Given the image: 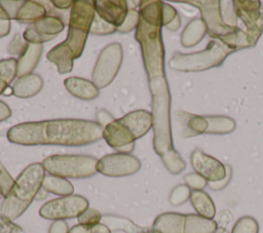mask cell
Here are the masks:
<instances>
[{
    "label": "cell",
    "instance_id": "cell-12",
    "mask_svg": "<svg viewBox=\"0 0 263 233\" xmlns=\"http://www.w3.org/2000/svg\"><path fill=\"white\" fill-rule=\"evenodd\" d=\"M88 200L77 194L63 196L45 202L39 209V216L50 221H65L78 218L89 206Z\"/></svg>",
    "mask_w": 263,
    "mask_h": 233
},
{
    "label": "cell",
    "instance_id": "cell-20",
    "mask_svg": "<svg viewBox=\"0 0 263 233\" xmlns=\"http://www.w3.org/2000/svg\"><path fill=\"white\" fill-rule=\"evenodd\" d=\"M43 51L42 44L28 43L25 51L17 59L16 76L18 78L32 74L37 67Z\"/></svg>",
    "mask_w": 263,
    "mask_h": 233
},
{
    "label": "cell",
    "instance_id": "cell-26",
    "mask_svg": "<svg viewBox=\"0 0 263 233\" xmlns=\"http://www.w3.org/2000/svg\"><path fill=\"white\" fill-rule=\"evenodd\" d=\"M208 121V129L205 133L208 134H227L232 132L236 123L233 118L224 115H210L203 116Z\"/></svg>",
    "mask_w": 263,
    "mask_h": 233
},
{
    "label": "cell",
    "instance_id": "cell-28",
    "mask_svg": "<svg viewBox=\"0 0 263 233\" xmlns=\"http://www.w3.org/2000/svg\"><path fill=\"white\" fill-rule=\"evenodd\" d=\"M17 60L13 57L0 60V95L9 87L16 76Z\"/></svg>",
    "mask_w": 263,
    "mask_h": 233
},
{
    "label": "cell",
    "instance_id": "cell-37",
    "mask_svg": "<svg viewBox=\"0 0 263 233\" xmlns=\"http://www.w3.org/2000/svg\"><path fill=\"white\" fill-rule=\"evenodd\" d=\"M184 182L185 184L193 190H202L203 188H205L209 184V182L202 178L201 176H199L196 172H190L184 176Z\"/></svg>",
    "mask_w": 263,
    "mask_h": 233
},
{
    "label": "cell",
    "instance_id": "cell-17",
    "mask_svg": "<svg viewBox=\"0 0 263 233\" xmlns=\"http://www.w3.org/2000/svg\"><path fill=\"white\" fill-rule=\"evenodd\" d=\"M92 2L96 14L116 28L123 24L129 10L125 0H96Z\"/></svg>",
    "mask_w": 263,
    "mask_h": 233
},
{
    "label": "cell",
    "instance_id": "cell-16",
    "mask_svg": "<svg viewBox=\"0 0 263 233\" xmlns=\"http://www.w3.org/2000/svg\"><path fill=\"white\" fill-rule=\"evenodd\" d=\"M190 163L196 173L210 182H219L226 176V167L217 158L195 149L190 155Z\"/></svg>",
    "mask_w": 263,
    "mask_h": 233
},
{
    "label": "cell",
    "instance_id": "cell-4",
    "mask_svg": "<svg viewBox=\"0 0 263 233\" xmlns=\"http://www.w3.org/2000/svg\"><path fill=\"white\" fill-rule=\"evenodd\" d=\"M95 15L92 1L76 0L74 2L70 11L66 40L53 46L46 54V59L55 65L60 74L70 73L73 70L74 60L81 56Z\"/></svg>",
    "mask_w": 263,
    "mask_h": 233
},
{
    "label": "cell",
    "instance_id": "cell-21",
    "mask_svg": "<svg viewBox=\"0 0 263 233\" xmlns=\"http://www.w3.org/2000/svg\"><path fill=\"white\" fill-rule=\"evenodd\" d=\"M42 87V77L36 73H32L18 78L12 86V91L13 95H15L16 98L29 99L39 93Z\"/></svg>",
    "mask_w": 263,
    "mask_h": 233
},
{
    "label": "cell",
    "instance_id": "cell-24",
    "mask_svg": "<svg viewBox=\"0 0 263 233\" xmlns=\"http://www.w3.org/2000/svg\"><path fill=\"white\" fill-rule=\"evenodd\" d=\"M190 202L197 215L205 219H214L216 215V206L206 192H204L203 190L191 191Z\"/></svg>",
    "mask_w": 263,
    "mask_h": 233
},
{
    "label": "cell",
    "instance_id": "cell-8",
    "mask_svg": "<svg viewBox=\"0 0 263 233\" xmlns=\"http://www.w3.org/2000/svg\"><path fill=\"white\" fill-rule=\"evenodd\" d=\"M98 159L82 154H57L42 161L43 168L49 174L65 179H85L95 176Z\"/></svg>",
    "mask_w": 263,
    "mask_h": 233
},
{
    "label": "cell",
    "instance_id": "cell-35",
    "mask_svg": "<svg viewBox=\"0 0 263 233\" xmlns=\"http://www.w3.org/2000/svg\"><path fill=\"white\" fill-rule=\"evenodd\" d=\"M102 213L92 207H88L85 209L80 216H78V224L80 225H96L101 223Z\"/></svg>",
    "mask_w": 263,
    "mask_h": 233
},
{
    "label": "cell",
    "instance_id": "cell-51",
    "mask_svg": "<svg viewBox=\"0 0 263 233\" xmlns=\"http://www.w3.org/2000/svg\"><path fill=\"white\" fill-rule=\"evenodd\" d=\"M141 233H157L156 231H154L153 229H151V230H149V229H146L145 231H143V232H141Z\"/></svg>",
    "mask_w": 263,
    "mask_h": 233
},
{
    "label": "cell",
    "instance_id": "cell-19",
    "mask_svg": "<svg viewBox=\"0 0 263 233\" xmlns=\"http://www.w3.org/2000/svg\"><path fill=\"white\" fill-rule=\"evenodd\" d=\"M64 85L69 93L79 100L91 101L97 99L100 94V89L95 83L82 77H68L64 80Z\"/></svg>",
    "mask_w": 263,
    "mask_h": 233
},
{
    "label": "cell",
    "instance_id": "cell-3",
    "mask_svg": "<svg viewBox=\"0 0 263 233\" xmlns=\"http://www.w3.org/2000/svg\"><path fill=\"white\" fill-rule=\"evenodd\" d=\"M162 1L144 0L139 3L140 21L135 38L140 44L148 80L165 77L162 41Z\"/></svg>",
    "mask_w": 263,
    "mask_h": 233
},
{
    "label": "cell",
    "instance_id": "cell-15",
    "mask_svg": "<svg viewBox=\"0 0 263 233\" xmlns=\"http://www.w3.org/2000/svg\"><path fill=\"white\" fill-rule=\"evenodd\" d=\"M65 29V23L59 15L47 14L31 24L23 33L27 43L43 44L50 41Z\"/></svg>",
    "mask_w": 263,
    "mask_h": 233
},
{
    "label": "cell",
    "instance_id": "cell-31",
    "mask_svg": "<svg viewBox=\"0 0 263 233\" xmlns=\"http://www.w3.org/2000/svg\"><path fill=\"white\" fill-rule=\"evenodd\" d=\"M191 189L186 184L176 186L170 194V202L174 206H179L190 199Z\"/></svg>",
    "mask_w": 263,
    "mask_h": 233
},
{
    "label": "cell",
    "instance_id": "cell-36",
    "mask_svg": "<svg viewBox=\"0 0 263 233\" xmlns=\"http://www.w3.org/2000/svg\"><path fill=\"white\" fill-rule=\"evenodd\" d=\"M27 45H28V43L23 38V35L16 33L13 36V38L11 39V41L9 42L8 47H7V51L11 55L20 56L25 51Z\"/></svg>",
    "mask_w": 263,
    "mask_h": 233
},
{
    "label": "cell",
    "instance_id": "cell-34",
    "mask_svg": "<svg viewBox=\"0 0 263 233\" xmlns=\"http://www.w3.org/2000/svg\"><path fill=\"white\" fill-rule=\"evenodd\" d=\"M68 233H112V232L106 225L99 223L96 225L78 224L70 228Z\"/></svg>",
    "mask_w": 263,
    "mask_h": 233
},
{
    "label": "cell",
    "instance_id": "cell-23",
    "mask_svg": "<svg viewBox=\"0 0 263 233\" xmlns=\"http://www.w3.org/2000/svg\"><path fill=\"white\" fill-rule=\"evenodd\" d=\"M45 15H47V10L42 3L31 0L23 1L14 15V21L22 24H33Z\"/></svg>",
    "mask_w": 263,
    "mask_h": 233
},
{
    "label": "cell",
    "instance_id": "cell-43",
    "mask_svg": "<svg viewBox=\"0 0 263 233\" xmlns=\"http://www.w3.org/2000/svg\"><path fill=\"white\" fill-rule=\"evenodd\" d=\"M96 118H97V122L103 127L105 128L108 124H110L113 120H115V118L105 109H101L97 112L96 114Z\"/></svg>",
    "mask_w": 263,
    "mask_h": 233
},
{
    "label": "cell",
    "instance_id": "cell-29",
    "mask_svg": "<svg viewBox=\"0 0 263 233\" xmlns=\"http://www.w3.org/2000/svg\"><path fill=\"white\" fill-rule=\"evenodd\" d=\"M231 233H259V224L255 218L243 216L235 222Z\"/></svg>",
    "mask_w": 263,
    "mask_h": 233
},
{
    "label": "cell",
    "instance_id": "cell-41",
    "mask_svg": "<svg viewBox=\"0 0 263 233\" xmlns=\"http://www.w3.org/2000/svg\"><path fill=\"white\" fill-rule=\"evenodd\" d=\"M225 167H226V176H225V178H224L223 180H221V181H219V182H210V183L208 184L209 187H210L212 190H214V191H220V190L224 189V188L230 183L231 178H232V168H231V166L228 165V164H226Z\"/></svg>",
    "mask_w": 263,
    "mask_h": 233
},
{
    "label": "cell",
    "instance_id": "cell-14",
    "mask_svg": "<svg viewBox=\"0 0 263 233\" xmlns=\"http://www.w3.org/2000/svg\"><path fill=\"white\" fill-rule=\"evenodd\" d=\"M141 168V161L132 154L112 153L98 160L97 170L103 176L121 178L132 176Z\"/></svg>",
    "mask_w": 263,
    "mask_h": 233
},
{
    "label": "cell",
    "instance_id": "cell-2",
    "mask_svg": "<svg viewBox=\"0 0 263 233\" xmlns=\"http://www.w3.org/2000/svg\"><path fill=\"white\" fill-rule=\"evenodd\" d=\"M151 93L153 148L172 174L186 168V162L174 148L171 126V92L166 77L148 80Z\"/></svg>",
    "mask_w": 263,
    "mask_h": 233
},
{
    "label": "cell",
    "instance_id": "cell-22",
    "mask_svg": "<svg viewBox=\"0 0 263 233\" xmlns=\"http://www.w3.org/2000/svg\"><path fill=\"white\" fill-rule=\"evenodd\" d=\"M206 33L208 30L204 22L199 17H195L191 20L182 31L180 42L185 48L193 47L203 39Z\"/></svg>",
    "mask_w": 263,
    "mask_h": 233
},
{
    "label": "cell",
    "instance_id": "cell-50",
    "mask_svg": "<svg viewBox=\"0 0 263 233\" xmlns=\"http://www.w3.org/2000/svg\"><path fill=\"white\" fill-rule=\"evenodd\" d=\"M215 233H229L225 228H222V227H218V229L216 230Z\"/></svg>",
    "mask_w": 263,
    "mask_h": 233
},
{
    "label": "cell",
    "instance_id": "cell-13",
    "mask_svg": "<svg viewBox=\"0 0 263 233\" xmlns=\"http://www.w3.org/2000/svg\"><path fill=\"white\" fill-rule=\"evenodd\" d=\"M236 16L243 23L251 47L257 44L263 33V14L260 11L261 2L258 0H234Z\"/></svg>",
    "mask_w": 263,
    "mask_h": 233
},
{
    "label": "cell",
    "instance_id": "cell-18",
    "mask_svg": "<svg viewBox=\"0 0 263 233\" xmlns=\"http://www.w3.org/2000/svg\"><path fill=\"white\" fill-rule=\"evenodd\" d=\"M175 118L182 138L196 137L205 133L208 129V121L203 116L185 111H177Z\"/></svg>",
    "mask_w": 263,
    "mask_h": 233
},
{
    "label": "cell",
    "instance_id": "cell-5",
    "mask_svg": "<svg viewBox=\"0 0 263 233\" xmlns=\"http://www.w3.org/2000/svg\"><path fill=\"white\" fill-rule=\"evenodd\" d=\"M44 177L45 169L42 163L28 165L14 180L13 186L5 196L0 207L1 217L11 222L21 217L42 188Z\"/></svg>",
    "mask_w": 263,
    "mask_h": 233
},
{
    "label": "cell",
    "instance_id": "cell-46",
    "mask_svg": "<svg viewBox=\"0 0 263 233\" xmlns=\"http://www.w3.org/2000/svg\"><path fill=\"white\" fill-rule=\"evenodd\" d=\"M12 112L9 106L0 100V122L7 120L11 116Z\"/></svg>",
    "mask_w": 263,
    "mask_h": 233
},
{
    "label": "cell",
    "instance_id": "cell-47",
    "mask_svg": "<svg viewBox=\"0 0 263 233\" xmlns=\"http://www.w3.org/2000/svg\"><path fill=\"white\" fill-rule=\"evenodd\" d=\"M74 2L75 1H73V0H52L51 4L53 7L58 8V9L66 10V9L72 8Z\"/></svg>",
    "mask_w": 263,
    "mask_h": 233
},
{
    "label": "cell",
    "instance_id": "cell-45",
    "mask_svg": "<svg viewBox=\"0 0 263 233\" xmlns=\"http://www.w3.org/2000/svg\"><path fill=\"white\" fill-rule=\"evenodd\" d=\"M69 227L65 221H53L48 229V233H68Z\"/></svg>",
    "mask_w": 263,
    "mask_h": 233
},
{
    "label": "cell",
    "instance_id": "cell-44",
    "mask_svg": "<svg viewBox=\"0 0 263 233\" xmlns=\"http://www.w3.org/2000/svg\"><path fill=\"white\" fill-rule=\"evenodd\" d=\"M0 3L7 12L10 20H14V15L23 1H0Z\"/></svg>",
    "mask_w": 263,
    "mask_h": 233
},
{
    "label": "cell",
    "instance_id": "cell-39",
    "mask_svg": "<svg viewBox=\"0 0 263 233\" xmlns=\"http://www.w3.org/2000/svg\"><path fill=\"white\" fill-rule=\"evenodd\" d=\"M11 20L0 3V38L7 36L10 33Z\"/></svg>",
    "mask_w": 263,
    "mask_h": 233
},
{
    "label": "cell",
    "instance_id": "cell-42",
    "mask_svg": "<svg viewBox=\"0 0 263 233\" xmlns=\"http://www.w3.org/2000/svg\"><path fill=\"white\" fill-rule=\"evenodd\" d=\"M0 233H24L22 227L0 217Z\"/></svg>",
    "mask_w": 263,
    "mask_h": 233
},
{
    "label": "cell",
    "instance_id": "cell-33",
    "mask_svg": "<svg viewBox=\"0 0 263 233\" xmlns=\"http://www.w3.org/2000/svg\"><path fill=\"white\" fill-rule=\"evenodd\" d=\"M140 21V15H139V11L135 8H130L128 10V13L123 22V24L117 28V31L121 34H126L129 33L130 31L137 29L138 24Z\"/></svg>",
    "mask_w": 263,
    "mask_h": 233
},
{
    "label": "cell",
    "instance_id": "cell-49",
    "mask_svg": "<svg viewBox=\"0 0 263 233\" xmlns=\"http://www.w3.org/2000/svg\"><path fill=\"white\" fill-rule=\"evenodd\" d=\"M5 96H9V95H12L13 94V91H12V87H8L5 91H4V93H3Z\"/></svg>",
    "mask_w": 263,
    "mask_h": 233
},
{
    "label": "cell",
    "instance_id": "cell-27",
    "mask_svg": "<svg viewBox=\"0 0 263 233\" xmlns=\"http://www.w3.org/2000/svg\"><path fill=\"white\" fill-rule=\"evenodd\" d=\"M42 188L48 193H52L59 196H69L74 192V187L70 181L65 178L47 174L42 182Z\"/></svg>",
    "mask_w": 263,
    "mask_h": 233
},
{
    "label": "cell",
    "instance_id": "cell-10",
    "mask_svg": "<svg viewBox=\"0 0 263 233\" xmlns=\"http://www.w3.org/2000/svg\"><path fill=\"white\" fill-rule=\"evenodd\" d=\"M152 229L157 233H215L218 224L197 213L167 211L155 218Z\"/></svg>",
    "mask_w": 263,
    "mask_h": 233
},
{
    "label": "cell",
    "instance_id": "cell-7",
    "mask_svg": "<svg viewBox=\"0 0 263 233\" xmlns=\"http://www.w3.org/2000/svg\"><path fill=\"white\" fill-rule=\"evenodd\" d=\"M234 52L218 39H212L203 50L192 53L175 52L168 67L178 72H201L221 66L225 59Z\"/></svg>",
    "mask_w": 263,
    "mask_h": 233
},
{
    "label": "cell",
    "instance_id": "cell-38",
    "mask_svg": "<svg viewBox=\"0 0 263 233\" xmlns=\"http://www.w3.org/2000/svg\"><path fill=\"white\" fill-rule=\"evenodd\" d=\"M14 184V180L0 161V191L5 197Z\"/></svg>",
    "mask_w": 263,
    "mask_h": 233
},
{
    "label": "cell",
    "instance_id": "cell-9",
    "mask_svg": "<svg viewBox=\"0 0 263 233\" xmlns=\"http://www.w3.org/2000/svg\"><path fill=\"white\" fill-rule=\"evenodd\" d=\"M197 7L201 13V20L204 22L208 34L212 39H218L227 47L232 49L236 44L240 34L239 27L227 26L221 15L219 0H188L177 1Z\"/></svg>",
    "mask_w": 263,
    "mask_h": 233
},
{
    "label": "cell",
    "instance_id": "cell-30",
    "mask_svg": "<svg viewBox=\"0 0 263 233\" xmlns=\"http://www.w3.org/2000/svg\"><path fill=\"white\" fill-rule=\"evenodd\" d=\"M116 31H117L116 27L105 22L99 15L96 14L90 27L89 34L97 35V36H107V35L114 34Z\"/></svg>",
    "mask_w": 263,
    "mask_h": 233
},
{
    "label": "cell",
    "instance_id": "cell-1",
    "mask_svg": "<svg viewBox=\"0 0 263 233\" xmlns=\"http://www.w3.org/2000/svg\"><path fill=\"white\" fill-rule=\"evenodd\" d=\"M103 130L97 121L60 118L18 123L7 130L6 137L22 146L81 147L100 141Z\"/></svg>",
    "mask_w": 263,
    "mask_h": 233
},
{
    "label": "cell",
    "instance_id": "cell-11",
    "mask_svg": "<svg viewBox=\"0 0 263 233\" xmlns=\"http://www.w3.org/2000/svg\"><path fill=\"white\" fill-rule=\"evenodd\" d=\"M122 60L123 49L118 42L110 43L101 50L91 74V81L99 89L113 82L120 70Z\"/></svg>",
    "mask_w": 263,
    "mask_h": 233
},
{
    "label": "cell",
    "instance_id": "cell-6",
    "mask_svg": "<svg viewBox=\"0 0 263 233\" xmlns=\"http://www.w3.org/2000/svg\"><path fill=\"white\" fill-rule=\"evenodd\" d=\"M152 127V115L146 110L132 111L121 118L113 120L103 130V139L116 151L135 144Z\"/></svg>",
    "mask_w": 263,
    "mask_h": 233
},
{
    "label": "cell",
    "instance_id": "cell-52",
    "mask_svg": "<svg viewBox=\"0 0 263 233\" xmlns=\"http://www.w3.org/2000/svg\"><path fill=\"white\" fill-rule=\"evenodd\" d=\"M2 196H3V195H2V193H1V191H0V199L2 198Z\"/></svg>",
    "mask_w": 263,
    "mask_h": 233
},
{
    "label": "cell",
    "instance_id": "cell-32",
    "mask_svg": "<svg viewBox=\"0 0 263 233\" xmlns=\"http://www.w3.org/2000/svg\"><path fill=\"white\" fill-rule=\"evenodd\" d=\"M220 10L223 22L230 27H237V16L235 14L233 1H220Z\"/></svg>",
    "mask_w": 263,
    "mask_h": 233
},
{
    "label": "cell",
    "instance_id": "cell-40",
    "mask_svg": "<svg viewBox=\"0 0 263 233\" xmlns=\"http://www.w3.org/2000/svg\"><path fill=\"white\" fill-rule=\"evenodd\" d=\"M179 15L178 11L171 4L163 2L162 3V27L170 25L177 16Z\"/></svg>",
    "mask_w": 263,
    "mask_h": 233
},
{
    "label": "cell",
    "instance_id": "cell-48",
    "mask_svg": "<svg viewBox=\"0 0 263 233\" xmlns=\"http://www.w3.org/2000/svg\"><path fill=\"white\" fill-rule=\"evenodd\" d=\"M47 195H48V192H47V191H45L43 188H41V189L39 190V192H38L37 196H36V199H38V200L45 199V198L47 197Z\"/></svg>",
    "mask_w": 263,
    "mask_h": 233
},
{
    "label": "cell",
    "instance_id": "cell-25",
    "mask_svg": "<svg viewBox=\"0 0 263 233\" xmlns=\"http://www.w3.org/2000/svg\"><path fill=\"white\" fill-rule=\"evenodd\" d=\"M101 223L106 225L111 231L120 230L125 233H141L146 230L135 224L132 220L115 215H103Z\"/></svg>",
    "mask_w": 263,
    "mask_h": 233
}]
</instances>
